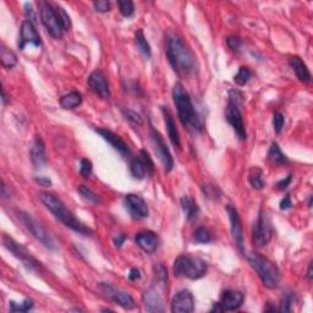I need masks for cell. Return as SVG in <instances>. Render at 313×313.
Returning a JSON list of instances; mask_svg holds the SVG:
<instances>
[{
  "instance_id": "10",
  "label": "cell",
  "mask_w": 313,
  "mask_h": 313,
  "mask_svg": "<svg viewBox=\"0 0 313 313\" xmlns=\"http://www.w3.org/2000/svg\"><path fill=\"white\" fill-rule=\"evenodd\" d=\"M150 137L152 143H153L156 154L158 156V158H159L160 162H162L165 171L166 172L171 171L172 168H174V159H172L170 151H169L166 143L164 142L162 135H160L152 125L150 126Z\"/></svg>"
},
{
  "instance_id": "36",
  "label": "cell",
  "mask_w": 313,
  "mask_h": 313,
  "mask_svg": "<svg viewBox=\"0 0 313 313\" xmlns=\"http://www.w3.org/2000/svg\"><path fill=\"white\" fill-rule=\"evenodd\" d=\"M118 7L120 14L124 17H131L135 13V4L130 0H120V2H118Z\"/></svg>"
},
{
  "instance_id": "17",
  "label": "cell",
  "mask_w": 313,
  "mask_h": 313,
  "mask_svg": "<svg viewBox=\"0 0 313 313\" xmlns=\"http://www.w3.org/2000/svg\"><path fill=\"white\" fill-rule=\"evenodd\" d=\"M88 86L95 94L99 95L102 99H109L110 88L107 77L100 70H95L88 77Z\"/></svg>"
},
{
  "instance_id": "13",
  "label": "cell",
  "mask_w": 313,
  "mask_h": 313,
  "mask_svg": "<svg viewBox=\"0 0 313 313\" xmlns=\"http://www.w3.org/2000/svg\"><path fill=\"white\" fill-rule=\"evenodd\" d=\"M238 104L232 102L229 99L228 106L225 108V118L228 120V123L231 125V127L234 129L235 133L240 140H246L247 133L245 129V124H244L242 114H241V110L238 108Z\"/></svg>"
},
{
  "instance_id": "40",
  "label": "cell",
  "mask_w": 313,
  "mask_h": 313,
  "mask_svg": "<svg viewBox=\"0 0 313 313\" xmlns=\"http://www.w3.org/2000/svg\"><path fill=\"white\" fill-rule=\"evenodd\" d=\"M284 124H285L284 115L280 114V113H274V115H273V126H274V130H275L276 133L282 132L283 127H284Z\"/></svg>"
},
{
  "instance_id": "48",
  "label": "cell",
  "mask_w": 313,
  "mask_h": 313,
  "mask_svg": "<svg viewBox=\"0 0 313 313\" xmlns=\"http://www.w3.org/2000/svg\"><path fill=\"white\" fill-rule=\"evenodd\" d=\"M140 278H141V272H140L137 268H132L129 273V279L131 282H136V280H138Z\"/></svg>"
},
{
  "instance_id": "9",
  "label": "cell",
  "mask_w": 313,
  "mask_h": 313,
  "mask_svg": "<svg viewBox=\"0 0 313 313\" xmlns=\"http://www.w3.org/2000/svg\"><path fill=\"white\" fill-rule=\"evenodd\" d=\"M272 238V226L267 214L263 211L259 212L257 219L252 228L253 245L257 247H266Z\"/></svg>"
},
{
  "instance_id": "19",
  "label": "cell",
  "mask_w": 313,
  "mask_h": 313,
  "mask_svg": "<svg viewBox=\"0 0 313 313\" xmlns=\"http://www.w3.org/2000/svg\"><path fill=\"white\" fill-rule=\"evenodd\" d=\"M143 303L148 312H163L164 303L163 296L157 286H151L146 293L143 294Z\"/></svg>"
},
{
  "instance_id": "46",
  "label": "cell",
  "mask_w": 313,
  "mask_h": 313,
  "mask_svg": "<svg viewBox=\"0 0 313 313\" xmlns=\"http://www.w3.org/2000/svg\"><path fill=\"white\" fill-rule=\"evenodd\" d=\"M291 207H293V201H291L290 196H285L284 199H282V202H280V210L286 211L290 210Z\"/></svg>"
},
{
  "instance_id": "8",
  "label": "cell",
  "mask_w": 313,
  "mask_h": 313,
  "mask_svg": "<svg viewBox=\"0 0 313 313\" xmlns=\"http://www.w3.org/2000/svg\"><path fill=\"white\" fill-rule=\"evenodd\" d=\"M19 218L21 222H22V224L26 226V229H27L38 241H41L48 249H55V244L54 241H53L52 236H50L49 232L43 228V225H42L37 219H34L31 214L26 213V212H20Z\"/></svg>"
},
{
  "instance_id": "30",
  "label": "cell",
  "mask_w": 313,
  "mask_h": 313,
  "mask_svg": "<svg viewBox=\"0 0 313 313\" xmlns=\"http://www.w3.org/2000/svg\"><path fill=\"white\" fill-rule=\"evenodd\" d=\"M77 192L80 193L82 199H85V201L88 202V203L94 205L102 203V198H100V196L97 195V193H95L93 190L89 189V187L85 186V185H81V186L77 187Z\"/></svg>"
},
{
  "instance_id": "12",
  "label": "cell",
  "mask_w": 313,
  "mask_h": 313,
  "mask_svg": "<svg viewBox=\"0 0 313 313\" xmlns=\"http://www.w3.org/2000/svg\"><path fill=\"white\" fill-rule=\"evenodd\" d=\"M99 289L107 297H109L110 300L114 301L115 303H118V305L123 307V308L125 309L135 308L136 306L135 300L132 299V296H131L130 294L125 293V291L120 290V289H116L115 286L108 284V283H100Z\"/></svg>"
},
{
  "instance_id": "32",
  "label": "cell",
  "mask_w": 313,
  "mask_h": 313,
  "mask_svg": "<svg viewBox=\"0 0 313 313\" xmlns=\"http://www.w3.org/2000/svg\"><path fill=\"white\" fill-rule=\"evenodd\" d=\"M249 181L253 189H256V190L263 189L266 183L263 181V171H262V169L257 168V166L252 168L249 175Z\"/></svg>"
},
{
  "instance_id": "14",
  "label": "cell",
  "mask_w": 313,
  "mask_h": 313,
  "mask_svg": "<svg viewBox=\"0 0 313 313\" xmlns=\"http://www.w3.org/2000/svg\"><path fill=\"white\" fill-rule=\"evenodd\" d=\"M124 204L126 211L129 212L131 218L135 220H141L147 218L150 211H148V205L145 202L141 196L133 195V193H129L125 196Z\"/></svg>"
},
{
  "instance_id": "25",
  "label": "cell",
  "mask_w": 313,
  "mask_h": 313,
  "mask_svg": "<svg viewBox=\"0 0 313 313\" xmlns=\"http://www.w3.org/2000/svg\"><path fill=\"white\" fill-rule=\"evenodd\" d=\"M289 64H290V66L293 67L294 73L296 74L297 79H299L300 81L311 82L312 80L311 73H309L308 67H307V65L303 62V60L300 58V56H291L290 60H289Z\"/></svg>"
},
{
  "instance_id": "38",
  "label": "cell",
  "mask_w": 313,
  "mask_h": 313,
  "mask_svg": "<svg viewBox=\"0 0 313 313\" xmlns=\"http://www.w3.org/2000/svg\"><path fill=\"white\" fill-rule=\"evenodd\" d=\"M92 170H93V165H92L91 160L86 159V158L81 159V163H80V174H81V177L85 179L89 178L92 174Z\"/></svg>"
},
{
  "instance_id": "16",
  "label": "cell",
  "mask_w": 313,
  "mask_h": 313,
  "mask_svg": "<svg viewBox=\"0 0 313 313\" xmlns=\"http://www.w3.org/2000/svg\"><path fill=\"white\" fill-rule=\"evenodd\" d=\"M195 309V299L189 290H181L172 297L171 312L172 313H191Z\"/></svg>"
},
{
  "instance_id": "44",
  "label": "cell",
  "mask_w": 313,
  "mask_h": 313,
  "mask_svg": "<svg viewBox=\"0 0 313 313\" xmlns=\"http://www.w3.org/2000/svg\"><path fill=\"white\" fill-rule=\"evenodd\" d=\"M154 269H156L158 279H159L163 284H165V283L168 282V272H166L165 267L162 266V264H159V266H157Z\"/></svg>"
},
{
  "instance_id": "7",
  "label": "cell",
  "mask_w": 313,
  "mask_h": 313,
  "mask_svg": "<svg viewBox=\"0 0 313 313\" xmlns=\"http://www.w3.org/2000/svg\"><path fill=\"white\" fill-rule=\"evenodd\" d=\"M3 245L5 246V249L13 253L15 257L19 258L28 269L37 270V272H40L42 269V264L31 255V252H29L26 247L21 245V244L16 242L14 238L8 236V235H4V236H3Z\"/></svg>"
},
{
  "instance_id": "45",
  "label": "cell",
  "mask_w": 313,
  "mask_h": 313,
  "mask_svg": "<svg viewBox=\"0 0 313 313\" xmlns=\"http://www.w3.org/2000/svg\"><path fill=\"white\" fill-rule=\"evenodd\" d=\"M291 181H293V175H288V178L283 179V180H280L279 183L276 184V189L278 190L288 189V186L291 184Z\"/></svg>"
},
{
  "instance_id": "18",
  "label": "cell",
  "mask_w": 313,
  "mask_h": 313,
  "mask_svg": "<svg viewBox=\"0 0 313 313\" xmlns=\"http://www.w3.org/2000/svg\"><path fill=\"white\" fill-rule=\"evenodd\" d=\"M226 212H228L229 219H230L232 237H234L237 249L242 252L244 251V230H242V224H241L240 216H238V212L236 208L231 204L226 205Z\"/></svg>"
},
{
  "instance_id": "31",
  "label": "cell",
  "mask_w": 313,
  "mask_h": 313,
  "mask_svg": "<svg viewBox=\"0 0 313 313\" xmlns=\"http://www.w3.org/2000/svg\"><path fill=\"white\" fill-rule=\"evenodd\" d=\"M135 43L137 49H138L146 58H151L152 56L151 46L147 42V40H146L145 33H143L142 29H137V32L135 33Z\"/></svg>"
},
{
  "instance_id": "2",
  "label": "cell",
  "mask_w": 313,
  "mask_h": 313,
  "mask_svg": "<svg viewBox=\"0 0 313 313\" xmlns=\"http://www.w3.org/2000/svg\"><path fill=\"white\" fill-rule=\"evenodd\" d=\"M172 98L174 103L177 106L179 119L181 124L190 130L191 132H199L202 131V121L193 107L192 100H191L190 94L187 93L186 89L181 83H175L172 88Z\"/></svg>"
},
{
  "instance_id": "26",
  "label": "cell",
  "mask_w": 313,
  "mask_h": 313,
  "mask_svg": "<svg viewBox=\"0 0 313 313\" xmlns=\"http://www.w3.org/2000/svg\"><path fill=\"white\" fill-rule=\"evenodd\" d=\"M180 202H181V207H183V210H184V213L186 214L187 220L193 222V220H196L198 218L199 207L195 199H193L192 197H190V196H184Z\"/></svg>"
},
{
  "instance_id": "1",
  "label": "cell",
  "mask_w": 313,
  "mask_h": 313,
  "mask_svg": "<svg viewBox=\"0 0 313 313\" xmlns=\"http://www.w3.org/2000/svg\"><path fill=\"white\" fill-rule=\"evenodd\" d=\"M165 54L172 70L180 77H187L196 68V59L183 38L175 32L165 33Z\"/></svg>"
},
{
  "instance_id": "4",
  "label": "cell",
  "mask_w": 313,
  "mask_h": 313,
  "mask_svg": "<svg viewBox=\"0 0 313 313\" xmlns=\"http://www.w3.org/2000/svg\"><path fill=\"white\" fill-rule=\"evenodd\" d=\"M250 266L256 270L259 279L267 289H275L280 283V270L275 263L258 252H250L247 255Z\"/></svg>"
},
{
  "instance_id": "29",
  "label": "cell",
  "mask_w": 313,
  "mask_h": 313,
  "mask_svg": "<svg viewBox=\"0 0 313 313\" xmlns=\"http://www.w3.org/2000/svg\"><path fill=\"white\" fill-rule=\"evenodd\" d=\"M0 60L5 68H13L17 64V56L5 46L0 47Z\"/></svg>"
},
{
  "instance_id": "3",
  "label": "cell",
  "mask_w": 313,
  "mask_h": 313,
  "mask_svg": "<svg viewBox=\"0 0 313 313\" xmlns=\"http://www.w3.org/2000/svg\"><path fill=\"white\" fill-rule=\"evenodd\" d=\"M40 198L42 203L46 205L47 210L52 212L53 216H54L59 222H61L65 226L70 228L71 230L79 232V234L86 235V236L92 235L93 231H92L88 226H86L83 223L80 222L79 219H76L75 216L67 210L66 205L62 203L55 195H53V193L50 192H41Z\"/></svg>"
},
{
  "instance_id": "20",
  "label": "cell",
  "mask_w": 313,
  "mask_h": 313,
  "mask_svg": "<svg viewBox=\"0 0 313 313\" xmlns=\"http://www.w3.org/2000/svg\"><path fill=\"white\" fill-rule=\"evenodd\" d=\"M136 244L146 253H154L159 245V238L156 232L151 230H143L136 234Z\"/></svg>"
},
{
  "instance_id": "41",
  "label": "cell",
  "mask_w": 313,
  "mask_h": 313,
  "mask_svg": "<svg viewBox=\"0 0 313 313\" xmlns=\"http://www.w3.org/2000/svg\"><path fill=\"white\" fill-rule=\"evenodd\" d=\"M93 7L98 13H108L112 9V3L108 0H98V2L93 3Z\"/></svg>"
},
{
  "instance_id": "37",
  "label": "cell",
  "mask_w": 313,
  "mask_h": 313,
  "mask_svg": "<svg viewBox=\"0 0 313 313\" xmlns=\"http://www.w3.org/2000/svg\"><path fill=\"white\" fill-rule=\"evenodd\" d=\"M54 7H55V11H56V14H58V17H59V20H60L62 27H64L65 31L70 29L71 28L70 16H68L66 11H65L61 7H58V5H54Z\"/></svg>"
},
{
  "instance_id": "5",
  "label": "cell",
  "mask_w": 313,
  "mask_h": 313,
  "mask_svg": "<svg viewBox=\"0 0 313 313\" xmlns=\"http://www.w3.org/2000/svg\"><path fill=\"white\" fill-rule=\"evenodd\" d=\"M175 276H181V278H186L191 280H197L203 278L208 270L207 262L201 257L191 255H183L179 256L175 259L174 267Z\"/></svg>"
},
{
  "instance_id": "15",
  "label": "cell",
  "mask_w": 313,
  "mask_h": 313,
  "mask_svg": "<svg viewBox=\"0 0 313 313\" xmlns=\"http://www.w3.org/2000/svg\"><path fill=\"white\" fill-rule=\"evenodd\" d=\"M32 44L34 47H40L42 44L41 36L38 31L36 29V26L31 21L25 20L21 25L20 29V41H19V48L20 49H25L26 46Z\"/></svg>"
},
{
  "instance_id": "11",
  "label": "cell",
  "mask_w": 313,
  "mask_h": 313,
  "mask_svg": "<svg viewBox=\"0 0 313 313\" xmlns=\"http://www.w3.org/2000/svg\"><path fill=\"white\" fill-rule=\"evenodd\" d=\"M130 171L137 180H143L147 175L154 172V163L147 151H140V156L133 158L130 163Z\"/></svg>"
},
{
  "instance_id": "51",
  "label": "cell",
  "mask_w": 313,
  "mask_h": 313,
  "mask_svg": "<svg viewBox=\"0 0 313 313\" xmlns=\"http://www.w3.org/2000/svg\"><path fill=\"white\" fill-rule=\"evenodd\" d=\"M211 312H223V307L220 306V303H219V302L214 303L213 308H212V311H211Z\"/></svg>"
},
{
  "instance_id": "24",
  "label": "cell",
  "mask_w": 313,
  "mask_h": 313,
  "mask_svg": "<svg viewBox=\"0 0 313 313\" xmlns=\"http://www.w3.org/2000/svg\"><path fill=\"white\" fill-rule=\"evenodd\" d=\"M162 112H163V115H164V121H165L166 130H168L169 138H170L172 145H174L175 147L180 150V148H181V140H180V135H179L177 124H175V121H174V118H172L171 113L169 112V109H166L165 107H163Z\"/></svg>"
},
{
  "instance_id": "42",
  "label": "cell",
  "mask_w": 313,
  "mask_h": 313,
  "mask_svg": "<svg viewBox=\"0 0 313 313\" xmlns=\"http://www.w3.org/2000/svg\"><path fill=\"white\" fill-rule=\"evenodd\" d=\"M294 301V295L291 293H288L284 295L282 301V307H280V311L282 312H290L291 311V303Z\"/></svg>"
},
{
  "instance_id": "47",
  "label": "cell",
  "mask_w": 313,
  "mask_h": 313,
  "mask_svg": "<svg viewBox=\"0 0 313 313\" xmlns=\"http://www.w3.org/2000/svg\"><path fill=\"white\" fill-rule=\"evenodd\" d=\"M25 9H26V14H27V17H28L27 20L31 21V22H34L36 16H34V14H33V9H32V5L29 4V3H26Z\"/></svg>"
},
{
  "instance_id": "28",
  "label": "cell",
  "mask_w": 313,
  "mask_h": 313,
  "mask_svg": "<svg viewBox=\"0 0 313 313\" xmlns=\"http://www.w3.org/2000/svg\"><path fill=\"white\" fill-rule=\"evenodd\" d=\"M82 103V94L77 91H73L64 95L60 99V106L64 109H75Z\"/></svg>"
},
{
  "instance_id": "21",
  "label": "cell",
  "mask_w": 313,
  "mask_h": 313,
  "mask_svg": "<svg viewBox=\"0 0 313 313\" xmlns=\"http://www.w3.org/2000/svg\"><path fill=\"white\" fill-rule=\"evenodd\" d=\"M244 300H245V296L240 291L226 290L220 296L219 303L223 307V311H236L242 306Z\"/></svg>"
},
{
  "instance_id": "43",
  "label": "cell",
  "mask_w": 313,
  "mask_h": 313,
  "mask_svg": "<svg viewBox=\"0 0 313 313\" xmlns=\"http://www.w3.org/2000/svg\"><path fill=\"white\" fill-rule=\"evenodd\" d=\"M226 44H228L229 48H230L231 50H237L241 48V44H242V41L240 40L238 37H235V36H231V37H229L228 40H226Z\"/></svg>"
},
{
  "instance_id": "27",
  "label": "cell",
  "mask_w": 313,
  "mask_h": 313,
  "mask_svg": "<svg viewBox=\"0 0 313 313\" xmlns=\"http://www.w3.org/2000/svg\"><path fill=\"white\" fill-rule=\"evenodd\" d=\"M268 160H269L274 166H282L288 163V157L280 150L278 143L273 142L269 151H268Z\"/></svg>"
},
{
  "instance_id": "52",
  "label": "cell",
  "mask_w": 313,
  "mask_h": 313,
  "mask_svg": "<svg viewBox=\"0 0 313 313\" xmlns=\"http://www.w3.org/2000/svg\"><path fill=\"white\" fill-rule=\"evenodd\" d=\"M312 276H313V274H312V263H309L308 270H307V279L312 280Z\"/></svg>"
},
{
  "instance_id": "22",
  "label": "cell",
  "mask_w": 313,
  "mask_h": 313,
  "mask_svg": "<svg viewBox=\"0 0 313 313\" xmlns=\"http://www.w3.org/2000/svg\"><path fill=\"white\" fill-rule=\"evenodd\" d=\"M95 131H97V132L99 133V135L102 136L115 151H118L121 156L123 157L129 156L130 154L129 146L126 145V142H125L120 136H118L116 133H114L113 131H110L108 129H97Z\"/></svg>"
},
{
  "instance_id": "50",
  "label": "cell",
  "mask_w": 313,
  "mask_h": 313,
  "mask_svg": "<svg viewBox=\"0 0 313 313\" xmlns=\"http://www.w3.org/2000/svg\"><path fill=\"white\" fill-rule=\"evenodd\" d=\"M127 238V236L126 235H124V234H121V235H118V236H115L114 237V244H115V246L116 247H121L124 245V242H125V240H126Z\"/></svg>"
},
{
  "instance_id": "6",
  "label": "cell",
  "mask_w": 313,
  "mask_h": 313,
  "mask_svg": "<svg viewBox=\"0 0 313 313\" xmlns=\"http://www.w3.org/2000/svg\"><path fill=\"white\" fill-rule=\"evenodd\" d=\"M40 13H41V20L43 26L46 27L48 33L52 36L55 40L62 37L65 29L62 27L60 20H59L58 14L55 11L54 5L49 4V3H41L40 4Z\"/></svg>"
},
{
  "instance_id": "34",
  "label": "cell",
  "mask_w": 313,
  "mask_h": 313,
  "mask_svg": "<svg viewBox=\"0 0 313 313\" xmlns=\"http://www.w3.org/2000/svg\"><path fill=\"white\" fill-rule=\"evenodd\" d=\"M193 238H195L196 242L198 244H210L213 241V235H212V232L208 230V229L198 228L197 230L195 231Z\"/></svg>"
},
{
  "instance_id": "33",
  "label": "cell",
  "mask_w": 313,
  "mask_h": 313,
  "mask_svg": "<svg viewBox=\"0 0 313 313\" xmlns=\"http://www.w3.org/2000/svg\"><path fill=\"white\" fill-rule=\"evenodd\" d=\"M251 76H252V73L249 67L241 66L240 68H238V73L234 77V81L238 86H245L246 83L250 81Z\"/></svg>"
},
{
  "instance_id": "23",
  "label": "cell",
  "mask_w": 313,
  "mask_h": 313,
  "mask_svg": "<svg viewBox=\"0 0 313 313\" xmlns=\"http://www.w3.org/2000/svg\"><path fill=\"white\" fill-rule=\"evenodd\" d=\"M31 160L36 168H43L48 162L46 156V146H44V142L42 141L40 136L36 137L33 146L31 148Z\"/></svg>"
},
{
  "instance_id": "39",
  "label": "cell",
  "mask_w": 313,
  "mask_h": 313,
  "mask_svg": "<svg viewBox=\"0 0 313 313\" xmlns=\"http://www.w3.org/2000/svg\"><path fill=\"white\" fill-rule=\"evenodd\" d=\"M123 113H124L125 118H126L127 120H129L132 125H138V126H140V125L143 124V120H142L141 116L137 114V113L133 112V110H130V109L123 110Z\"/></svg>"
},
{
  "instance_id": "49",
  "label": "cell",
  "mask_w": 313,
  "mask_h": 313,
  "mask_svg": "<svg viewBox=\"0 0 313 313\" xmlns=\"http://www.w3.org/2000/svg\"><path fill=\"white\" fill-rule=\"evenodd\" d=\"M34 180H36V183L40 184L41 186H43V187H49L50 185H52V181H50L49 178L41 177V178H36Z\"/></svg>"
},
{
  "instance_id": "53",
  "label": "cell",
  "mask_w": 313,
  "mask_h": 313,
  "mask_svg": "<svg viewBox=\"0 0 313 313\" xmlns=\"http://www.w3.org/2000/svg\"><path fill=\"white\" fill-rule=\"evenodd\" d=\"M2 102H3V104H7V102H8V98H7V95H5L4 89H2Z\"/></svg>"
},
{
  "instance_id": "35",
  "label": "cell",
  "mask_w": 313,
  "mask_h": 313,
  "mask_svg": "<svg viewBox=\"0 0 313 313\" xmlns=\"http://www.w3.org/2000/svg\"><path fill=\"white\" fill-rule=\"evenodd\" d=\"M34 303L32 299H26L23 302L17 303L15 301H11L10 302V311L11 312H28L29 309L33 308Z\"/></svg>"
}]
</instances>
